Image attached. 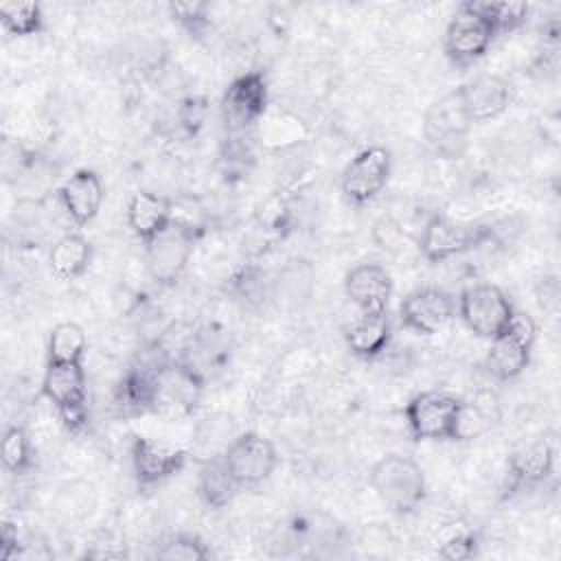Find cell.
I'll use <instances>...</instances> for the list:
<instances>
[{"label": "cell", "instance_id": "1", "mask_svg": "<svg viewBox=\"0 0 561 561\" xmlns=\"http://www.w3.org/2000/svg\"><path fill=\"white\" fill-rule=\"evenodd\" d=\"M370 486L394 513H412L425 500L423 469L408 456L388 454L370 469Z\"/></svg>", "mask_w": 561, "mask_h": 561}, {"label": "cell", "instance_id": "2", "mask_svg": "<svg viewBox=\"0 0 561 561\" xmlns=\"http://www.w3.org/2000/svg\"><path fill=\"white\" fill-rule=\"evenodd\" d=\"M473 121L469 118L458 90L434 101L423 118V136L443 158H458L469 142Z\"/></svg>", "mask_w": 561, "mask_h": 561}, {"label": "cell", "instance_id": "3", "mask_svg": "<svg viewBox=\"0 0 561 561\" xmlns=\"http://www.w3.org/2000/svg\"><path fill=\"white\" fill-rule=\"evenodd\" d=\"M462 399L425 390L414 394L405 405V423L414 440H454Z\"/></svg>", "mask_w": 561, "mask_h": 561}, {"label": "cell", "instance_id": "4", "mask_svg": "<svg viewBox=\"0 0 561 561\" xmlns=\"http://www.w3.org/2000/svg\"><path fill=\"white\" fill-rule=\"evenodd\" d=\"M42 394L55 405L64 425L72 432L88 421V379L83 364H46Z\"/></svg>", "mask_w": 561, "mask_h": 561}, {"label": "cell", "instance_id": "5", "mask_svg": "<svg viewBox=\"0 0 561 561\" xmlns=\"http://www.w3.org/2000/svg\"><path fill=\"white\" fill-rule=\"evenodd\" d=\"M458 313L476 335L493 340L508 327L515 309L497 285L478 283L460 291Z\"/></svg>", "mask_w": 561, "mask_h": 561}, {"label": "cell", "instance_id": "6", "mask_svg": "<svg viewBox=\"0 0 561 561\" xmlns=\"http://www.w3.org/2000/svg\"><path fill=\"white\" fill-rule=\"evenodd\" d=\"M535 335V320L528 313L515 311L508 327L491 340V348L486 355L489 373L502 381L517 377L530 362Z\"/></svg>", "mask_w": 561, "mask_h": 561}, {"label": "cell", "instance_id": "7", "mask_svg": "<svg viewBox=\"0 0 561 561\" xmlns=\"http://www.w3.org/2000/svg\"><path fill=\"white\" fill-rule=\"evenodd\" d=\"M489 237H491V230L480 224H467V221L451 219L447 215H434L427 219L421 232L419 250L427 261L440 263L471 248H478Z\"/></svg>", "mask_w": 561, "mask_h": 561}, {"label": "cell", "instance_id": "8", "mask_svg": "<svg viewBox=\"0 0 561 561\" xmlns=\"http://www.w3.org/2000/svg\"><path fill=\"white\" fill-rule=\"evenodd\" d=\"M202 388V375L191 364L169 362L156 373L151 410L167 416H184L195 410Z\"/></svg>", "mask_w": 561, "mask_h": 561}, {"label": "cell", "instance_id": "9", "mask_svg": "<svg viewBox=\"0 0 561 561\" xmlns=\"http://www.w3.org/2000/svg\"><path fill=\"white\" fill-rule=\"evenodd\" d=\"M392 169L390 151L381 145H373L362 149L342 171V193L344 197L355 204H368L373 202L388 184Z\"/></svg>", "mask_w": 561, "mask_h": 561}, {"label": "cell", "instance_id": "10", "mask_svg": "<svg viewBox=\"0 0 561 561\" xmlns=\"http://www.w3.org/2000/svg\"><path fill=\"white\" fill-rule=\"evenodd\" d=\"M495 37L493 26L478 13L473 2H462L445 31V53L458 66L478 61Z\"/></svg>", "mask_w": 561, "mask_h": 561}, {"label": "cell", "instance_id": "11", "mask_svg": "<svg viewBox=\"0 0 561 561\" xmlns=\"http://www.w3.org/2000/svg\"><path fill=\"white\" fill-rule=\"evenodd\" d=\"M267 105V79L263 72H243L230 81L221 96V116L230 134H243Z\"/></svg>", "mask_w": 561, "mask_h": 561}, {"label": "cell", "instance_id": "12", "mask_svg": "<svg viewBox=\"0 0 561 561\" xmlns=\"http://www.w3.org/2000/svg\"><path fill=\"white\" fill-rule=\"evenodd\" d=\"M224 460L239 486H254L274 473L278 454L272 440L261 434L245 432L228 443L224 449Z\"/></svg>", "mask_w": 561, "mask_h": 561}, {"label": "cell", "instance_id": "13", "mask_svg": "<svg viewBox=\"0 0 561 561\" xmlns=\"http://www.w3.org/2000/svg\"><path fill=\"white\" fill-rule=\"evenodd\" d=\"M197 237L178 224H171L164 232L147 243V272L158 285H171L186 270Z\"/></svg>", "mask_w": 561, "mask_h": 561}, {"label": "cell", "instance_id": "14", "mask_svg": "<svg viewBox=\"0 0 561 561\" xmlns=\"http://www.w3.org/2000/svg\"><path fill=\"white\" fill-rule=\"evenodd\" d=\"M399 316L405 329L419 335H432L454 316V298L438 287H421L403 298Z\"/></svg>", "mask_w": 561, "mask_h": 561}, {"label": "cell", "instance_id": "15", "mask_svg": "<svg viewBox=\"0 0 561 561\" xmlns=\"http://www.w3.org/2000/svg\"><path fill=\"white\" fill-rule=\"evenodd\" d=\"M186 462V451L167 440L136 436L131 443V465L138 484L151 486L175 476Z\"/></svg>", "mask_w": 561, "mask_h": 561}, {"label": "cell", "instance_id": "16", "mask_svg": "<svg viewBox=\"0 0 561 561\" xmlns=\"http://www.w3.org/2000/svg\"><path fill=\"white\" fill-rule=\"evenodd\" d=\"M473 123L493 121L504 114L513 101V88L497 75H480L456 88Z\"/></svg>", "mask_w": 561, "mask_h": 561}, {"label": "cell", "instance_id": "17", "mask_svg": "<svg viewBox=\"0 0 561 561\" xmlns=\"http://www.w3.org/2000/svg\"><path fill=\"white\" fill-rule=\"evenodd\" d=\"M57 199L75 226H85L101 210L103 182L94 171L79 169L59 186Z\"/></svg>", "mask_w": 561, "mask_h": 561}, {"label": "cell", "instance_id": "18", "mask_svg": "<svg viewBox=\"0 0 561 561\" xmlns=\"http://www.w3.org/2000/svg\"><path fill=\"white\" fill-rule=\"evenodd\" d=\"M344 289L351 302L362 313L386 311L392 294V278L388 270L379 263H359L348 270L344 278Z\"/></svg>", "mask_w": 561, "mask_h": 561}, {"label": "cell", "instance_id": "19", "mask_svg": "<svg viewBox=\"0 0 561 561\" xmlns=\"http://www.w3.org/2000/svg\"><path fill=\"white\" fill-rule=\"evenodd\" d=\"M173 217V199L151 193V191H138L127 204V224L131 232L149 243L160 232H164L171 226Z\"/></svg>", "mask_w": 561, "mask_h": 561}, {"label": "cell", "instance_id": "20", "mask_svg": "<svg viewBox=\"0 0 561 561\" xmlns=\"http://www.w3.org/2000/svg\"><path fill=\"white\" fill-rule=\"evenodd\" d=\"M554 469V449L546 438L533 440L515 449L508 458V489H522L543 482Z\"/></svg>", "mask_w": 561, "mask_h": 561}, {"label": "cell", "instance_id": "21", "mask_svg": "<svg viewBox=\"0 0 561 561\" xmlns=\"http://www.w3.org/2000/svg\"><path fill=\"white\" fill-rule=\"evenodd\" d=\"M390 342V320L388 311H370L362 313L346 329V344L353 355L362 359H370L379 355Z\"/></svg>", "mask_w": 561, "mask_h": 561}, {"label": "cell", "instance_id": "22", "mask_svg": "<svg viewBox=\"0 0 561 561\" xmlns=\"http://www.w3.org/2000/svg\"><path fill=\"white\" fill-rule=\"evenodd\" d=\"M90 261H92V243L79 232L61 234L48 252L50 270L55 272V276L64 280L79 278L88 270Z\"/></svg>", "mask_w": 561, "mask_h": 561}, {"label": "cell", "instance_id": "23", "mask_svg": "<svg viewBox=\"0 0 561 561\" xmlns=\"http://www.w3.org/2000/svg\"><path fill=\"white\" fill-rule=\"evenodd\" d=\"M237 489L239 484L228 471L224 454L208 456L202 460L199 476H197V491L206 502V506L224 508L226 504L232 502V497L237 495Z\"/></svg>", "mask_w": 561, "mask_h": 561}, {"label": "cell", "instance_id": "24", "mask_svg": "<svg viewBox=\"0 0 561 561\" xmlns=\"http://www.w3.org/2000/svg\"><path fill=\"white\" fill-rule=\"evenodd\" d=\"M311 287H313L311 265L307 261H289L278 272L276 280H272V298L287 309H296L309 300Z\"/></svg>", "mask_w": 561, "mask_h": 561}, {"label": "cell", "instance_id": "25", "mask_svg": "<svg viewBox=\"0 0 561 561\" xmlns=\"http://www.w3.org/2000/svg\"><path fill=\"white\" fill-rule=\"evenodd\" d=\"M88 337L77 322H59L48 335L50 364H83Z\"/></svg>", "mask_w": 561, "mask_h": 561}, {"label": "cell", "instance_id": "26", "mask_svg": "<svg viewBox=\"0 0 561 561\" xmlns=\"http://www.w3.org/2000/svg\"><path fill=\"white\" fill-rule=\"evenodd\" d=\"M0 22L11 35H35L44 28L42 7L37 2H4L0 4Z\"/></svg>", "mask_w": 561, "mask_h": 561}, {"label": "cell", "instance_id": "27", "mask_svg": "<svg viewBox=\"0 0 561 561\" xmlns=\"http://www.w3.org/2000/svg\"><path fill=\"white\" fill-rule=\"evenodd\" d=\"M478 13L493 26L495 35L502 31H515L528 20L530 7L526 2H489L473 0Z\"/></svg>", "mask_w": 561, "mask_h": 561}, {"label": "cell", "instance_id": "28", "mask_svg": "<svg viewBox=\"0 0 561 561\" xmlns=\"http://www.w3.org/2000/svg\"><path fill=\"white\" fill-rule=\"evenodd\" d=\"M156 557L164 561H204L210 557V548L195 535L178 533L156 548Z\"/></svg>", "mask_w": 561, "mask_h": 561}, {"label": "cell", "instance_id": "29", "mask_svg": "<svg viewBox=\"0 0 561 561\" xmlns=\"http://www.w3.org/2000/svg\"><path fill=\"white\" fill-rule=\"evenodd\" d=\"M0 456H2L4 469L11 473H24L31 467V460H33L31 440L20 425L7 427L4 436H2Z\"/></svg>", "mask_w": 561, "mask_h": 561}, {"label": "cell", "instance_id": "30", "mask_svg": "<svg viewBox=\"0 0 561 561\" xmlns=\"http://www.w3.org/2000/svg\"><path fill=\"white\" fill-rule=\"evenodd\" d=\"M232 289L245 302H261L265 298H272V283L265 285V274L256 267H243L232 278Z\"/></svg>", "mask_w": 561, "mask_h": 561}, {"label": "cell", "instance_id": "31", "mask_svg": "<svg viewBox=\"0 0 561 561\" xmlns=\"http://www.w3.org/2000/svg\"><path fill=\"white\" fill-rule=\"evenodd\" d=\"M167 9H169V15L191 33H199L208 24L210 7L206 2H197V0H193V2H171Z\"/></svg>", "mask_w": 561, "mask_h": 561}, {"label": "cell", "instance_id": "32", "mask_svg": "<svg viewBox=\"0 0 561 561\" xmlns=\"http://www.w3.org/2000/svg\"><path fill=\"white\" fill-rule=\"evenodd\" d=\"M476 535L471 533H458L454 537H449L440 548H438V557L443 559H469L476 554Z\"/></svg>", "mask_w": 561, "mask_h": 561}, {"label": "cell", "instance_id": "33", "mask_svg": "<svg viewBox=\"0 0 561 561\" xmlns=\"http://www.w3.org/2000/svg\"><path fill=\"white\" fill-rule=\"evenodd\" d=\"M204 114H206V105L202 99H186L180 107V123L186 131L195 134L204 123Z\"/></svg>", "mask_w": 561, "mask_h": 561}, {"label": "cell", "instance_id": "34", "mask_svg": "<svg viewBox=\"0 0 561 561\" xmlns=\"http://www.w3.org/2000/svg\"><path fill=\"white\" fill-rule=\"evenodd\" d=\"M18 548H20V541H18V528L9 522L2 524L0 528V559L2 561H9L18 554Z\"/></svg>", "mask_w": 561, "mask_h": 561}]
</instances>
